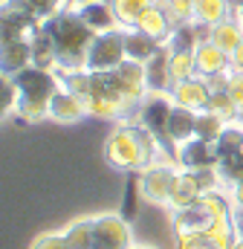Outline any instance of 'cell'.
Returning <instances> with one entry per match:
<instances>
[{"mask_svg":"<svg viewBox=\"0 0 243 249\" xmlns=\"http://www.w3.org/2000/svg\"><path fill=\"white\" fill-rule=\"evenodd\" d=\"M220 157H217V148L214 142H206L200 136L188 139L180 145V165L188 171H197V168H217Z\"/></svg>","mask_w":243,"mask_h":249,"instance_id":"10","label":"cell"},{"mask_svg":"<svg viewBox=\"0 0 243 249\" xmlns=\"http://www.w3.org/2000/svg\"><path fill=\"white\" fill-rule=\"evenodd\" d=\"M235 223H238V232H241V238H243V209L235 214Z\"/></svg>","mask_w":243,"mask_h":249,"instance_id":"42","label":"cell"},{"mask_svg":"<svg viewBox=\"0 0 243 249\" xmlns=\"http://www.w3.org/2000/svg\"><path fill=\"white\" fill-rule=\"evenodd\" d=\"M214 148H217V157H229V154L243 151V127H235V124L223 127V133L217 136Z\"/></svg>","mask_w":243,"mask_h":249,"instance_id":"31","label":"cell"},{"mask_svg":"<svg viewBox=\"0 0 243 249\" xmlns=\"http://www.w3.org/2000/svg\"><path fill=\"white\" fill-rule=\"evenodd\" d=\"M145 78L151 93H162L171 87V47H159L145 61Z\"/></svg>","mask_w":243,"mask_h":249,"instance_id":"13","label":"cell"},{"mask_svg":"<svg viewBox=\"0 0 243 249\" xmlns=\"http://www.w3.org/2000/svg\"><path fill=\"white\" fill-rule=\"evenodd\" d=\"M177 171L171 165H148L139 177V194L151 203H168Z\"/></svg>","mask_w":243,"mask_h":249,"instance_id":"9","label":"cell"},{"mask_svg":"<svg viewBox=\"0 0 243 249\" xmlns=\"http://www.w3.org/2000/svg\"><path fill=\"white\" fill-rule=\"evenodd\" d=\"M127 58V50H124V32H99L96 41L90 44V53H87V64L84 70L90 72H107L113 67H119Z\"/></svg>","mask_w":243,"mask_h":249,"instance_id":"5","label":"cell"},{"mask_svg":"<svg viewBox=\"0 0 243 249\" xmlns=\"http://www.w3.org/2000/svg\"><path fill=\"white\" fill-rule=\"evenodd\" d=\"M113 3V12H116V18H119V23L124 26H136V20L142 18V12L148 9V6H154V0H110Z\"/></svg>","mask_w":243,"mask_h":249,"instance_id":"28","label":"cell"},{"mask_svg":"<svg viewBox=\"0 0 243 249\" xmlns=\"http://www.w3.org/2000/svg\"><path fill=\"white\" fill-rule=\"evenodd\" d=\"M232 249H243V238H238V241H235V247Z\"/></svg>","mask_w":243,"mask_h":249,"instance_id":"43","label":"cell"},{"mask_svg":"<svg viewBox=\"0 0 243 249\" xmlns=\"http://www.w3.org/2000/svg\"><path fill=\"white\" fill-rule=\"evenodd\" d=\"M168 133H171V139H174L177 145L194 139V136H197V110L182 107V105H174L171 122H168Z\"/></svg>","mask_w":243,"mask_h":249,"instance_id":"19","label":"cell"},{"mask_svg":"<svg viewBox=\"0 0 243 249\" xmlns=\"http://www.w3.org/2000/svg\"><path fill=\"white\" fill-rule=\"evenodd\" d=\"M162 44L156 41V38H151L148 32H142V29H130V32H124V50H127V58H133V61H148L156 50H159Z\"/></svg>","mask_w":243,"mask_h":249,"instance_id":"21","label":"cell"},{"mask_svg":"<svg viewBox=\"0 0 243 249\" xmlns=\"http://www.w3.org/2000/svg\"><path fill=\"white\" fill-rule=\"evenodd\" d=\"M12 78L17 84V105H15L17 116L26 119V122H38V119L50 116V102L58 93V84H61L58 75L50 72L47 67L29 64L26 70L15 72Z\"/></svg>","mask_w":243,"mask_h":249,"instance_id":"2","label":"cell"},{"mask_svg":"<svg viewBox=\"0 0 243 249\" xmlns=\"http://www.w3.org/2000/svg\"><path fill=\"white\" fill-rule=\"evenodd\" d=\"M156 148L159 142L154 139V133L145 124H130V127H119L107 139L104 157L119 171H145L148 165H154Z\"/></svg>","mask_w":243,"mask_h":249,"instance_id":"3","label":"cell"},{"mask_svg":"<svg viewBox=\"0 0 243 249\" xmlns=\"http://www.w3.org/2000/svg\"><path fill=\"white\" fill-rule=\"evenodd\" d=\"M229 61H232V67H235V72H243V44L229 55Z\"/></svg>","mask_w":243,"mask_h":249,"instance_id":"39","label":"cell"},{"mask_svg":"<svg viewBox=\"0 0 243 249\" xmlns=\"http://www.w3.org/2000/svg\"><path fill=\"white\" fill-rule=\"evenodd\" d=\"M156 6L165 9V15L171 18L174 26L194 20V9H197V0H156Z\"/></svg>","mask_w":243,"mask_h":249,"instance_id":"30","label":"cell"},{"mask_svg":"<svg viewBox=\"0 0 243 249\" xmlns=\"http://www.w3.org/2000/svg\"><path fill=\"white\" fill-rule=\"evenodd\" d=\"M208 41H214L223 53H229V55H232V53L243 44V23H241V20H235V18H226V20L214 23V26H211Z\"/></svg>","mask_w":243,"mask_h":249,"instance_id":"20","label":"cell"},{"mask_svg":"<svg viewBox=\"0 0 243 249\" xmlns=\"http://www.w3.org/2000/svg\"><path fill=\"white\" fill-rule=\"evenodd\" d=\"M232 18L243 23V0H232Z\"/></svg>","mask_w":243,"mask_h":249,"instance_id":"40","label":"cell"},{"mask_svg":"<svg viewBox=\"0 0 243 249\" xmlns=\"http://www.w3.org/2000/svg\"><path fill=\"white\" fill-rule=\"evenodd\" d=\"M38 23H41V18L23 0H6L3 3V18H0L3 41H23V38H29Z\"/></svg>","mask_w":243,"mask_h":249,"instance_id":"6","label":"cell"},{"mask_svg":"<svg viewBox=\"0 0 243 249\" xmlns=\"http://www.w3.org/2000/svg\"><path fill=\"white\" fill-rule=\"evenodd\" d=\"M32 64V44L29 38L23 41H3V50H0V70L3 75H15L20 70H26Z\"/></svg>","mask_w":243,"mask_h":249,"instance_id":"16","label":"cell"},{"mask_svg":"<svg viewBox=\"0 0 243 249\" xmlns=\"http://www.w3.org/2000/svg\"><path fill=\"white\" fill-rule=\"evenodd\" d=\"M206 110H211V113L223 116L226 122H232V119H238V116H241V107H238V102L232 99V93H229V90H211V99H208Z\"/></svg>","mask_w":243,"mask_h":249,"instance_id":"27","label":"cell"},{"mask_svg":"<svg viewBox=\"0 0 243 249\" xmlns=\"http://www.w3.org/2000/svg\"><path fill=\"white\" fill-rule=\"evenodd\" d=\"M136 29L148 32L151 38H156V41L162 44L165 38H171V32H174V23H171V18L165 15V9L154 3V6H148V9L142 12V18L136 20Z\"/></svg>","mask_w":243,"mask_h":249,"instance_id":"18","label":"cell"},{"mask_svg":"<svg viewBox=\"0 0 243 249\" xmlns=\"http://www.w3.org/2000/svg\"><path fill=\"white\" fill-rule=\"evenodd\" d=\"M78 15L81 20L93 29V32H110L116 29L119 18L113 12V3H104V0H90V3H81L78 6Z\"/></svg>","mask_w":243,"mask_h":249,"instance_id":"15","label":"cell"},{"mask_svg":"<svg viewBox=\"0 0 243 249\" xmlns=\"http://www.w3.org/2000/svg\"><path fill=\"white\" fill-rule=\"evenodd\" d=\"M44 29L52 41L55 64L61 70H84L90 44L96 41L99 32H93L78 12H55L52 18L44 20Z\"/></svg>","mask_w":243,"mask_h":249,"instance_id":"1","label":"cell"},{"mask_svg":"<svg viewBox=\"0 0 243 249\" xmlns=\"http://www.w3.org/2000/svg\"><path fill=\"white\" fill-rule=\"evenodd\" d=\"M229 93H232V99L238 102V107L243 110V72H235V75H229V87H226Z\"/></svg>","mask_w":243,"mask_h":249,"instance_id":"37","label":"cell"},{"mask_svg":"<svg viewBox=\"0 0 243 249\" xmlns=\"http://www.w3.org/2000/svg\"><path fill=\"white\" fill-rule=\"evenodd\" d=\"M208 226H211V214H208V209L203 203H194V206L182 209L174 217V229L177 232H206Z\"/></svg>","mask_w":243,"mask_h":249,"instance_id":"22","label":"cell"},{"mask_svg":"<svg viewBox=\"0 0 243 249\" xmlns=\"http://www.w3.org/2000/svg\"><path fill=\"white\" fill-rule=\"evenodd\" d=\"M226 119L211 113V110H197V136L206 139V142H217V136L223 133Z\"/></svg>","mask_w":243,"mask_h":249,"instance_id":"29","label":"cell"},{"mask_svg":"<svg viewBox=\"0 0 243 249\" xmlns=\"http://www.w3.org/2000/svg\"><path fill=\"white\" fill-rule=\"evenodd\" d=\"M194 61H197V75L211 78L217 72H226V67H232L229 53H223L214 41H200L194 50Z\"/></svg>","mask_w":243,"mask_h":249,"instance_id":"12","label":"cell"},{"mask_svg":"<svg viewBox=\"0 0 243 249\" xmlns=\"http://www.w3.org/2000/svg\"><path fill=\"white\" fill-rule=\"evenodd\" d=\"M87 113V105L81 96H75L72 90H58L50 102V116L55 122H75Z\"/></svg>","mask_w":243,"mask_h":249,"instance_id":"17","label":"cell"},{"mask_svg":"<svg viewBox=\"0 0 243 249\" xmlns=\"http://www.w3.org/2000/svg\"><path fill=\"white\" fill-rule=\"evenodd\" d=\"M217 174L226 180V183H243V151L238 154H229V157H220L217 162Z\"/></svg>","mask_w":243,"mask_h":249,"instance_id":"32","label":"cell"},{"mask_svg":"<svg viewBox=\"0 0 243 249\" xmlns=\"http://www.w3.org/2000/svg\"><path fill=\"white\" fill-rule=\"evenodd\" d=\"M200 197H203V188L197 183L194 171H188V168L185 171H177L174 186H171V197H168V206H174L177 212H182V209L200 203Z\"/></svg>","mask_w":243,"mask_h":249,"instance_id":"14","label":"cell"},{"mask_svg":"<svg viewBox=\"0 0 243 249\" xmlns=\"http://www.w3.org/2000/svg\"><path fill=\"white\" fill-rule=\"evenodd\" d=\"M78 3H90V0H78Z\"/></svg>","mask_w":243,"mask_h":249,"instance_id":"44","label":"cell"},{"mask_svg":"<svg viewBox=\"0 0 243 249\" xmlns=\"http://www.w3.org/2000/svg\"><path fill=\"white\" fill-rule=\"evenodd\" d=\"M171 110H174V105H171L162 93H151V96H145L142 105H139V119H142V124L154 133V139H156L159 148L168 154V160L177 162V160H180V151H177V142H174L171 133H168Z\"/></svg>","mask_w":243,"mask_h":249,"instance_id":"4","label":"cell"},{"mask_svg":"<svg viewBox=\"0 0 243 249\" xmlns=\"http://www.w3.org/2000/svg\"><path fill=\"white\" fill-rule=\"evenodd\" d=\"M113 75V84L122 90V96L133 105H142L145 99V90H148V78H145V64L133 61V58H124L119 67L110 70Z\"/></svg>","mask_w":243,"mask_h":249,"instance_id":"7","label":"cell"},{"mask_svg":"<svg viewBox=\"0 0 243 249\" xmlns=\"http://www.w3.org/2000/svg\"><path fill=\"white\" fill-rule=\"evenodd\" d=\"M197 75L194 50H171V87Z\"/></svg>","mask_w":243,"mask_h":249,"instance_id":"25","label":"cell"},{"mask_svg":"<svg viewBox=\"0 0 243 249\" xmlns=\"http://www.w3.org/2000/svg\"><path fill=\"white\" fill-rule=\"evenodd\" d=\"M130 220L122 214H102L93 220L96 249H130Z\"/></svg>","mask_w":243,"mask_h":249,"instance_id":"8","label":"cell"},{"mask_svg":"<svg viewBox=\"0 0 243 249\" xmlns=\"http://www.w3.org/2000/svg\"><path fill=\"white\" fill-rule=\"evenodd\" d=\"M177 249H220L206 232H177Z\"/></svg>","mask_w":243,"mask_h":249,"instance_id":"33","label":"cell"},{"mask_svg":"<svg viewBox=\"0 0 243 249\" xmlns=\"http://www.w3.org/2000/svg\"><path fill=\"white\" fill-rule=\"evenodd\" d=\"M41 20H47V18H52L55 12H58V6H61V0H23Z\"/></svg>","mask_w":243,"mask_h":249,"instance_id":"35","label":"cell"},{"mask_svg":"<svg viewBox=\"0 0 243 249\" xmlns=\"http://www.w3.org/2000/svg\"><path fill=\"white\" fill-rule=\"evenodd\" d=\"M171 93H174V102L182 105V107H191V110H206V105H208V99H211V87H208V81L200 75H194V78H188V81H180V84H174L171 87Z\"/></svg>","mask_w":243,"mask_h":249,"instance_id":"11","label":"cell"},{"mask_svg":"<svg viewBox=\"0 0 243 249\" xmlns=\"http://www.w3.org/2000/svg\"><path fill=\"white\" fill-rule=\"evenodd\" d=\"M67 249H96V238H93V220H75L67 235Z\"/></svg>","mask_w":243,"mask_h":249,"instance_id":"26","label":"cell"},{"mask_svg":"<svg viewBox=\"0 0 243 249\" xmlns=\"http://www.w3.org/2000/svg\"><path fill=\"white\" fill-rule=\"evenodd\" d=\"M32 249H67V241L58 238V235H44L32 244Z\"/></svg>","mask_w":243,"mask_h":249,"instance_id":"38","label":"cell"},{"mask_svg":"<svg viewBox=\"0 0 243 249\" xmlns=\"http://www.w3.org/2000/svg\"><path fill=\"white\" fill-rule=\"evenodd\" d=\"M136 191H139V186L127 183V188H124V203H122V217H124V220H133L136 212H139V206H136Z\"/></svg>","mask_w":243,"mask_h":249,"instance_id":"36","label":"cell"},{"mask_svg":"<svg viewBox=\"0 0 243 249\" xmlns=\"http://www.w3.org/2000/svg\"><path fill=\"white\" fill-rule=\"evenodd\" d=\"M136 249H148V247H136Z\"/></svg>","mask_w":243,"mask_h":249,"instance_id":"45","label":"cell"},{"mask_svg":"<svg viewBox=\"0 0 243 249\" xmlns=\"http://www.w3.org/2000/svg\"><path fill=\"white\" fill-rule=\"evenodd\" d=\"M12 105H17V84H15L12 75H3V81H0V107H3V113L12 110Z\"/></svg>","mask_w":243,"mask_h":249,"instance_id":"34","label":"cell"},{"mask_svg":"<svg viewBox=\"0 0 243 249\" xmlns=\"http://www.w3.org/2000/svg\"><path fill=\"white\" fill-rule=\"evenodd\" d=\"M29 44H32V64H38V67L55 64V50H52V41H50V35H47V29H44V20L32 29Z\"/></svg>","mask_w":243,"mask_h":249,"instance_id":"24","label":"cell"},{"mask_svg":"<svg viewBox=\"0 0 243 249\" xmlns=\"http://www.w3.org/2000/svg\"><path fill=\"white\" fill-rule=\"evenodd\" d=\"M235 203L243 209V183H235Z\"/></svg>","mask_w":243,"mask_h":249,"instance_id":"41","label":"cell"},{"mask_svg":"<svg viewBox=\"0 0 243 249\" xmlns=\"http://www.w3.org/2000/svg\"><path fill=\"white\" fill-rule=\"evenodd\" d=\"M226 18H232V0H197L194 20H200L206 26H214Z\"/></svg>","mask_w":243,"mask_h":249,"instance_id":"23","label":"cell"},{"mask_svg":"<svg viewBox=\"0 0 243 249\" xmlns=\"http://www.w3.org/2000/svg\"><path fill=\"white\" fill-rule=\"evenodd\" d=\"M241 116H243V110H241Z\"/></svg>","mask_w":243,"mask_h":249,"instance_id":"46","label":"cell"}]
</instances>
